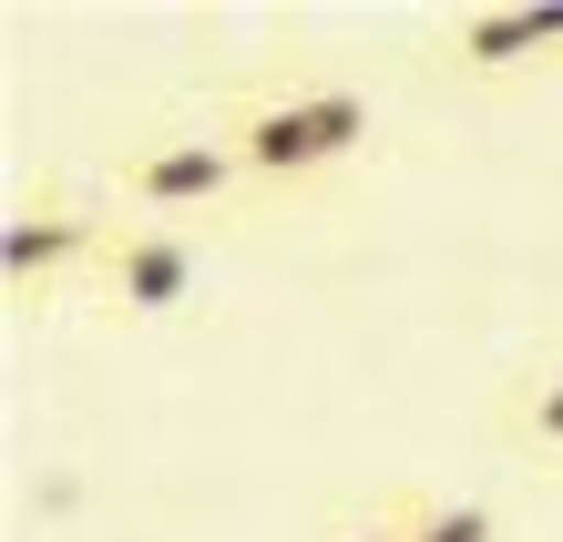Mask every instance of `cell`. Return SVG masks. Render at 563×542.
I'll return each mask as SVG.
<instances>
[{
  "mask_svg": "<svg viewBox=\"0 0 563 542\" xmlns=\"http://www.w3.org/2000/svg\"><path fill=\"white\" fill-rule=\"evenodd\" d=\"M216 123H225V144L246 154L256 185H308V175H328V164L369 154V133H379L358 82H256Z\"/></svg>",
  "mask_w": 563,
  "mask_h": 542,
  "instance_id": "6da1fadb",
  "label": "cell"
},
{
  "mask_svg": "<svg viewBox=\"0 0 563 542\" xmlns=\"http://www.w3.org/2000/svg\"><path fill=\"white\" fill-rule=\"evenodd\" d=\"M400 532L410 542H492V501H472V491H410L400 501Z\"/></svg>",
  "mask_w": 563,
  "mask_h": 542,
  "instance_id": "52a82bcc",
  "label": "cell"
},
{
  "mask_svg": "<svg viewBox=\"0 0 563 542\" xmlns=\"http://www.w3.org/2000/svg\"><path fill=\"white\" fill-rule=\"evenodd\" d=\"M103 235H113V215H92L82 195H31V206H11V225H0V287L11 297L73 287V277L103 266Z\"/></svg>",
  "mask_w": 563,
  "mask_h": 542,
  "instance_id": "3957f363",
  "label": "cell"
},
{
  "mask_svg": "<svg viewBox=\"0 0 563 542\" xmlns=\"http://www.w3.org/2000/svg\"><path fill=\"white\" fill-rule=\"evenodd\" d=\"M113 185H123V206L154 215V225H185V215H206L225 206V195H246V154L225 144V123H185V133H134L113 164Z\"/></svg>",
  "mask_w": 563,
  "mask_h": 542,
  "instance_id": "7a4b0ae2",
  "label": "cell"
},
{
  "mask_svg": "<svg viewBox=\"0 0 563 542\" xmlns=\"http://www.w3.org/2000/svg\"><path fill=\"white\" fill-rule=\"evenodd\" d=\"M503 440H512L522 461L563 471V358L533 368V379H512V399H503Z\"/></svg>",
  "mask_w": 563,
  "mask_h": 542,
  "instance_id": "8992f818",
  "label": "cell"
},
{
  "mask_svg": "<svg viewBox=\"0 0 563 542\" xmlns=\"http://www.w3.org/2000/svg\"><path fill=\"white\" fill-rule=\"evenodd\" d=\"M92 297H103L113 318H175L195 297V235L154 225V215H113L103 266H92Z\"/></svg>",
  "mask_w": 563,
  "mask_h": 542,
  "instance_id": "277c9868",
  "label": "cell"
},
{
  "mask_svg": "<svg viewBox=\"0 0 563 542\" xmlns=\"http://www.w3.org/2000/svg\"><path fill=\"white\" fill-rule=\"evenodd\" d=\"M553 52H563V11H522V0H503V11H461L441 31L451 73H522V62H553Z\"/></svg>",
  "mask_w": 563,
  "mask_h": 542,
  "instance_id": "5b68a950",
  "label": "cell"
},
{
  "mask_svg": "<svg viewBox=\"0 0 563 542\" xmlns=\"http://www.w3.org/2000/svg\"><path fill=\"white\" fill-rule=\"evenodd\" d=\"M339 542H410V532H400V512H379V522H358V532H339Z\"/></svg>",
  "mask_w": 563,
  "mask_h": 542,
  "instance_id": "ba28073f",
  "label": "cell"
}]
</instances>
